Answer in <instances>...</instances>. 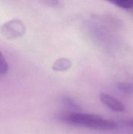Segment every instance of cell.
I'll use <instances>...</instances> for the list:
<instances>
[{
    "mask_svg": "<svg viewBox=\"0 0 133 134\" xmlns=\"http://www.w3.org/2000/svg\"><path fill=\"white\" fill-rule=\"evenodd\" d=\"M100 100L106 107H107L112 111L122 112L125 110V108L123 104L116 98L111 96L110 94L101 93L100 94Z\"/></svg>",
    "mask_w": 133,
    "mask_h": 134,
    "instance_id": "3957f363",
    "label": "cell"
},
{
    "mask_svg": "<svg viewBox=\"0 0 133 134\" xmlns=\"http://www.w3.org/2000/svg\"><path fill=\"white\" fill-rule=\"evenodd\" d=\"M59 119L67 124L83 126L92 130H112L118 127L116 122L93 114L68 112L60 115Z\"/></svg>",
    "mask_w": 133,
    "mask_h": 134,
    "instance_id": "6da1fadb",
    "label": "cell"
},
{
    "mask_svg": "<svg viewBox=\"0 0 133 134\" xmlns=\"http://www.w3.org/2000/svg\"><path fill=\"white\" fill-rule=\"evenodd\" d=\"M118 90L126 95L133 94V84L127 82H120L116 85Z\"/></svg>",
    "mask_w": 133,
    "mask_h": 134,
    "instance_id": "5b68a950",
    "label": "cell"
},
{
    "mask_svg": "<svg viewBox=\"0 0 133 134\" xmlns=\"http://www.w3.org/2000/svg\"><path fill=\"white\" fill-rule=\"evenodd\" d=\"M110 2L114 4L118 7L129 9L133 8V0H107Z\"/></svg>",
    "mask_w": 133,
    "mask_h": 134,
    "instance_id": "8992f818",
    "label": "cell"
},
{
    "mask_svg": "<svg viewBox=\"0 0 133 134\" xmlns=\"http://www.w3.org/2000/svg\"><path fill=\"white\" fill-rule=\"evenodd\" d=\"M71 67V61L67 58H60L53 64V70L56 71H65Z\"/></svg>",
    "mask_w": 133,
    "mask_h": 134,
    "instance_id": "277c9868",
    "label": "cell"
},
{
    "mask_svg": "<svg viewBox=\"0 0 133 134\" xmlns=\"http://www.w3.org/2000/svg\"><path fill=\"white\" fill-rule=\"evenodd\" d=\"M8 70H9L8 63H7L5 57L3 56V54L0 51V75L6 74Z\"/></svg>",
    "mask_w": 133,
    "mask_h": 134,
    "instance_id": "52a82bcc",
    "label": "cell"
},
{
    "mask_svg": "<svg viewBox=\"0 0 133 134\" xmlns=\"http://www.w3.org/2000/svg\"><path fill=\"white\" fill-rule=\"evenodd\" d=\"M62 102L70 108H72L74 110H80L81 109L80 107L72 99H71L68 97H62Z\"/></svg>",
    "mask_w": 133,
    "mask_h": 134,
    "instance_id": "ba28073f",
    "label": "cell"
},
{
    "mask_svg": "<svg viewBox=\"0 0 133 134\" xmlns=\"http://www.w3.org/2000/svg\"><path fill=\"white\" fill-rule=\"evenodd\" d=\"M122 123H123L124 126L133 129V119H129L124 120V121L122 122Z\"/></svg>",
    "mask_w": 133,
    "mask_h": 134,
    "instance_id": "9c48e42d",
    "label": "cell"
},
{
    "mask_svg": "<svg viewBox=\"0 0 133 134\" xmlns=\"http://www.w3.org/2000/svg\"><path fill=\"white\" fill-rule=\"evenodd\" d=\"M2 32L5 36L9 38H17L21 36L22 34H24V27L20 20H13L2 26Z\"/></svg>",
    "mask_w": 133,
    "mask_h": 134,
    "instance_id": "7a4b0ae2",
    "label": "cell"
}]
</instances>
